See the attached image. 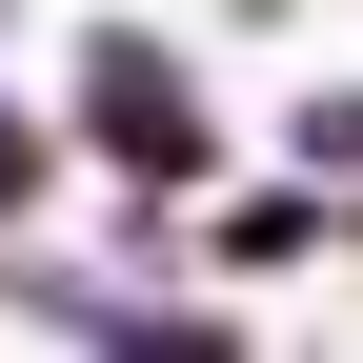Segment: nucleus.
I'll list each match as a JSON object with an SVG mask.
<instances>
[{
	"mask_svg": "<svg viewBox=\"0 0 363 363\" xmlns=\"http://www.w3.org/2000/svg\"><path fill=\"white\" fill-rule=\"evenodd\" d=\"M81 142H101V162H142V182H202L222 121H202V81H182L162 40H101V61H81Z\"/></svg>",
	"mask_w": 363,
	"mask_h": 363,
	"instance_id": "nucleus-1",
	"label": "nucleus"
},
{
	"mask_svg": "<svg viewBox=\"0 0 363 363\" xmlns=\"http://www.w3.org/2000/svg\"><path fill=\"white\" fill-rule=\"evenodd\" d=\"M303 242H323V202H222V222H202V262H222V283H283Z\"/></svg>",
	"mask_w": 363,
	"mask_h": 363,
	"instance_id": "nucleus-2",
	"label": "nucleus"
}]
</instances>
